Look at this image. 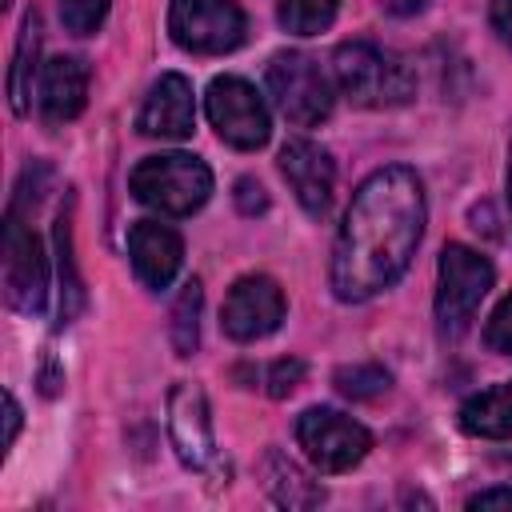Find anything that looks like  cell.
Returning a JSON list of instances; mask_svg holds the SVG:
<instances>
[{
    "label": "cell",
    "mask_w": 512,
    "mask_h": 512,
    "mask_svg": "<svg viewBox=\"0 0 512 512\" xmlns=\"http://www.w3.org/2000/svg\"><path fill=\"white\" fill-rule=\"evenodd\" d=\"M424 184L412 168H376L352 196L332 248V292L344 304H360L392 288L424 236Z\"/></svg>",
    "instance_id": "1"
},
{
    "label": "cell",
    "mask_w": 512,
    "mask_h": 512,
    "mask_svg": "<svg viewBox=\"0 0 512 512\" xmlns=\"http://www.w3.org/2000/svg\"><path fill=\"white\" fill-rule=\"evenodd\" d=\"M128 188L140 204H148L160 216H192L212 196V172L192 152H160L144 156L132 168Z\"/></svg>",
    "instance_id": "2"
},
{
    "label": "cell",
    "mask_w": 512,
    "mask_h": 512,
    "mask_svg": "<svg viewBox=\"0 0 512 512\" xmlns=\"http://www.w3.org/2000/svg\"><path fill=\"white\" fill-rule=\"evenodd\" d=\"M332 76L340 92L360 108H396L412 96V68L368 40L340 44L332 56Z\"/></svg>",
    "instance_id": "3"
},
{
    "label": "cell",
    "mask_w": 512,
    "mask_h": 512,
    "mask_svg": "<svg viewBox=\"0 0 512 512\" xmlns=\"http://www.w3.org/2000/svg\"><path fill=\"white\" fill-rule=\"evenodd\" d=\"M268 92L276 100V108L296 124V128H312L320 120H328L332 112V80L328 72L308 56V52H276L268 60Z\"/></svg>",
    "instance_id": "4"
},
{
    "label": "cell",
    "mask_w": 512,
    "mask_h": 512,
    "mask_svg": "<svg viewBox=\"0 0 512 512\" xmlns=\"http://www.w3.org/2000/svg\"><path fill=\"white\" fill-rule=\"evenodd\" d=\"M492 264L468 244H448L440 252V280H436V324L448 336H460L476 316L480 300L492 288Z\"/></svg>",
    "instance_id": "5"
},
{
    "label": "cell",
    "mask_w": 512,
    "mask_h": 512,
    "mask_svg": "<svg viewBox=\"0 0 512 512\" xmlns=\"http://www.w3.org/2000/svg\"><path fill=\"white\" fill-rule=\"evenodd\" d=\"M296 444L316 472H348L368 456L372 432L336 408H304L296 420Z\"/></svg>",
    "instance_id": "6"
},
{
    "label": "cell",
    "mask_w": 512,
    "mask_h": 512,
    "mask_svg": "<svg viewBox=\"0 0 512 512\" xmlns=\"http://www.w3.org/2000/svg\"><path fill=\"white\" fill-rule=\"evenodd\" d=\"M168 32L184 52L220 56V52L240 48L248 20L236 0H172Z\"/></svg>",
    "instance_id": "7"
},
{
    "label": "cell",
    "mask_w": 512,
    "mask_h": 512,
    "mask_svg": "<svg viewBox=\"0 0 512 512\" xmlns=\"http://www.w3.org/2000/svg\"><path fill=\"white\" fill-rule=\"evenodd\" d=\"M204 108H208V120H212L216 136L224 144L240 148V152H256L272 136L264 96L248 80H240V76H216L208 84Z\"/></svg>",
    "instance_id": "8"
},
{
    "label": "cell",
    "mask_w": 512,
    "mask_h": 512,
    "mask_svg": "<svg viewBox=\"0 0 512 512\" xmlns=\"http://www.w3.org/2000/svg\"><path fill=\"white\" fill-rule=\"evenodd\" d=\"M4 296L24 316H40L48 304V260L40 236L24 224L20 204L8 208V228H4Z\"/></svg>",
    "instance_id": "9"
},
{
    "label": "cell",
    "mask_w": 512,
    "mask_h": 512,
    "mask_svg": "<svg viewBox=\"0 0 512 512\" xmlns=\"http://www.w3.org/2000/svg\"><path fill=\"white\" fill-rule=\"evenodd\" d=\"M280 320H284V292L272 276H240L220 308V328L240 344L272 336Z\"/></svg>",
    "instance_id": "10"
},
{
    "label": "cell",
    "mask_w": 512,
    "mask_h": 512,
    "mask_svg": "<svg viewBox=\"0 0 512 512\" xmlns=\"http://www.w3.org/2000/svg\"><path fill=\"white\" fill-rule=\"evenodd\" d=\"M168 436L184 468L204 472L216 460V436H212V416L204 388L192 380H176L168 392Z\"/></svg>",
    "instance_id": "11"
},
{
    "label": "cell",
    "mask_w": 512,
    "mask_h": 512,
    "mask_svg": "<svg viewBox=\"0 0 512 512\" xmlns=\"http://www.w3.org/2000/svg\"><path fill=\"white\" fill-rule=\"evenodd\" d=\"M280 176L288 180L292 196L300 200V208H304L308 216L320 220V216L328 212V204H332V184H336V168H332V156H328L320 144H312V140H304V136L288 140V144L280 148Z\"/></svg>",
    "instance_id": "12"
},
{
    "label": "cell",
    "mask_w": 512,
    "mask_h": 512,
    "mask_svg": "<svg viewBox=\"0 0 512 512\" xmlns=\"http://www.w3.org/2000/svg\"><path fill=\"white\" fill-rule=\"evenodd\" d=\"M128 260H132V272L140 276V284L160 292L176 280V272L184 264V240L172 224L136 220L128 228Z\"/></svg>",
    "instance_id": "13"
},
{
    "label": "cell",
    "mask_w": 512,
    "mask_h": 512,
    "mask_svg": "<svg viewBox=\"0 0 512 512\" xmlns=\"http://www.w3.org/2000/svg\"><path fill=\"white\" fill-rule=\"evenodd\" d=\"M136 128L144 136H160V140H184L196 128V100H192V84L180 72H164L136 116Z\"/></svg>",
    "instance_id": "14"
},
{
    "label": "cell",
    "mask_w": 512,
    "mask_h": 512,
    "mask_svg": "<svg viewBox=\"0 0 512 512\" xmlns=\"http://www.w3.org/2000/svg\"><path fill=\"white\" fill-rule=\"evenodd\" d=\"M84 100H88V64L80 56H52L40 68V88H36L44 124L60 128V124L76 120Z\"/></svg>",
    "instance_id": "15"
},
{
    "label": "cell",
    "mask_w": 512,
    "mask_h": 512,
    "mask_svg": "<svg viewBox=\"0 0 512 512\" xmlns=\"http://www.w3.org/2000/svg\"><path fill=\"white\" fill-rule=\"evenodd\" d=\"M260 476H264V492L280 504V508H316L324 504V488L280 448H268L260 460Z\"/></svg>",
    "instance_id": "16"
},
{
    "label": "cell",
    "mask_w": 512,
    "mask_h": 512,
    "mask_svg": "<svg viewBox=\"0 0 512 512\" xmlns=\"http://www.w3.org/2000/svg\"><path fill=\"white\" fill-rule=\"evenodd\" d=\"M460 432L480 440H512V380L492 384L464 400L460 408Z\"/></svg>",
    "instance_id": "17"
},
{
    "label": "cell",
    "mask_w": 512,
    "mask_h": 512,
    "mask_svg": "<svg viewBox=\"0 0 512 512\" xmlns=\"http://www.w3.org/2000/svg\"><path fill=\"white\" fill-rule=\"evenodd\" d=\"M52 240H56V280H60V328L72 324L84 308V280L76 272V256H72V200L68 208H60L56 216V228H52Z\"/></svg>",
    "instance_id": "18"
},
{
    "label": "cell",
    "mask_w": 512,
    "mask_h": 512,
    "mask_svg": "<svg viewBox=\"0 0 512 512\" xmlns=\"http://www.w3.org/2000/svg\"><path fill=\"white\" fill-rule=\"evenodd\" d=\"M36 56H40V12L28 8L20 20V36H16V52H12V68H8V104L16 116L28 112V96H32V72H36Z\"/></svg>",
    "instance_id": "19"
},
{
    "label": "cell",
    "mask_w": 512,
    "mask_h": 512,
    "mask_svg": "<svg viewBox=\"0 0 512 512\" xmlns=\"http://www.w3.org/2000/svg\"><path fill=\"white\" fill-rule=\"evenodd\" d=\"M200 308H204V288L200 280H184L180 296L172 300V320H168V340L176 356H192L200 344Z\"/></svg>",
    "instance_id": "20"
},
{
    "label": "cell",
    "mask_w": 512,
    "mask_h": 512,
    "mask_svg": "<svg viewBox=\"0 0 512 512\" xmlns=\"http://www.w3.org/2000/svg\"><path fill=\"white\" fill-rule=\"evenodd\" d=\"M340 0H284L280 4V28L292 36H316L336 20Z\"/></svg>",
    "instance_id": "21"
},
{
    "label": "cell",
    "mask_w": 512,
    "mask_h": 512,
    "mask_svg": "<svg viewBox=\"0 0 512 512\" xmlns=\"http://www.w3.org/2000/svg\"><path fill=\"white\" fill-rule=\"evenodd\" d=\"M332 384H336V392L348 396V400H372V396L388 392L392 376H388L380 364H344V368H336Z\"/></svg>",
    "instance_id": "22"
},
{
    "label": "cell",
    "mask_w": 512,
    "mask_h": 512,
    "mask_svg": "<svg viewBox=\"0 0 512 512\" xmlns=\"http://www.w3.org/2000/svg\"><path fill=\"white\" fill-rule=\"evenodd\" d=\"M108 16V0H60V20L76 36H92Z\"/></svg>",
    "instance_id": "23"
},
{
    "label": "cell",
    "mask_w": 512,
    "mask_h": 512,
    "mask_svg": "<svg viewBox=\"0 0 512 512\" xmlns=\"http://www.w3.org/2000/svg\"><path fill=\"white\" fill-rule=\"evenodd\" d=\"M484 344H488L492 352H500V356H512V296H504V300L496 304V312L488 316V324H484Z\"/></svg>",
    "instance_id": "24"
},
{
    "label": "cell",
    "mask_w": 512,
    "mask_h": 512,
    "mask_svg": "<svg viewBox=\"0 0 512 512\" xmlns=\"http://www.w3.org/2000/svg\"><path fill=\"white\" fill-rule=\"evenodd\" d=\"M300 380H304V360L284 356L268 368V396H288V392L300 388Z\"/></svg>",
    "instance_id": "25"
},
{
    "label": "cell",
    "mask_w": 512,
    "mask_h": 512,
    "mask_svg": "<svg viewBox=\"0 0 512 512\" xmlns=\"http://www.w3.org/2000/svg\"><path fill=\"white\" fill-rule=\"evenodd\" d=\"M232 200H236V208H240L244 216H256V212H264V208H268V196H264L260 180H252V176H240V180H236Z\"/></svg>",
    "instance_id": "26"
},
{
    "label": "cell",
    "mask_w": 512,
    "mask_h": 512,
    "mask_svg": "<svg viewBox=\"0 0 512 512\" xmlns=\"http://www.w3.org/2000/svg\"><path fill=\"white\" fill-rule=\"evenodd\" d=\"M488 20H492V32L512 48V0H492L488 4Z\"/></svg>",
    "instance_id": "27"
},
{
    "label": "cell",
    "mask_w": 512,
    "mask_h": 512,
    "mask_svg": "<svg viewBox=\"0 0 512 512\" xmlns=\"http://www.w3.org/2000/svg\"><path fill=\"white\" fill-rule=\"evenodd\" d=\"M16 432H20V404L12 392H4V452L16 444Z\"/></svg>",
    "instance_id": "28"
},
{
    "label": "cell",
    "mask_w": 512,
    "mask_h": 512,
    "mask_svg": "<svg viewBox=\"0 0 512 512\" xmlns=\"http://www.w3.org/2000/svg\"><path fill=\"white\" fill-rule=\"evenodd\" d=\"M468 508H512V488H484L468 500Z\"/></svg>",
    "instance_id": "29"
},
{
    "label": "cell",
    "mask_w": 512,
    "mask_h": 512,
    "mask_svg": "<svg viewBox=\"0 0 512 512\" xmlns=\"http://www.w3.org/2000/svg\"><path fill=\"white\" fill-rule=\"evenodd\" d=\"M424 4L428 0H384V12H392V16H416V12H424Z\"/></svg>",
    "instance_id": "30"
},
{
    "label": "cell",
    "mask_w": 512,
    "mask_h": 512,
    "mask_svg": "<svg viewBox=\"0 0 512 512\" xmlns=\"http://www.w3.org/2000/svg\"><path fill=\"white\" fill-rule=\"evenodd\" d=\"M508 200H512V152H508Z\"/></svg>",
    "instance_id": "31"
}]
</instances>
